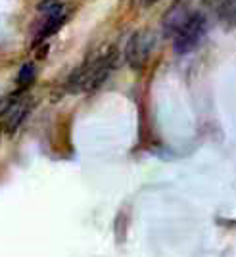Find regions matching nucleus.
<instances>
[{
  "instance_id": "nucleus-1",
  "label": "nucleus",
  "mask_w": 236,
  "mask_h": 257,
  "mask_svg": "<svg viewBox=\"0 0 236 257\" xmlns=\"http://www.w3.org/2000/svg\"><path fill=\"white\" fill-rule=\"evenodd\" d=\"M115 65V54L107 52L106 56H100L98 60L83 65L75 75L71 77L69 86L73 90H96L98 86L104 85L111 69Z\"/></svg>"
},
{
  "instance_id": "nucleus-2",
  "label": "nucleus",
  "mask_w": 236,
  "mask_h": 257,
  "mask_svg": "<svg viewBox=\"0 0 236 257\" xmlns=\"http://www.w3.org/2000/svg\"><path fill=\"white\" fill-rule=\"evenodd\" d=\"M207 31V22L205 16L200 12H194L192 16L184 22V25L173 35V48L177 54H186L194 50L198 43L204 39Z\"/></svg>"
},
{
  "instance_id": "nucleus-3",
  "label": "nucleus",
  "mask_w": 236,
  "mask_h": 257,
  "mask_svg": "<svg viewBox=\"0 0 236 257\" xmlns=\"http://www.w3.org/2000/svg\"><path fill=\"white\" fill-rule=\"evenodd\" d=\"M154 43H156V37L150 31L142 29L137 31L129 41H127V48H125V58H127V64L140 71L144 65L148 64L150 60V54L154 50Z\"/></svg>"
},
{
  "instance_id": "nucleus-4",
  "label": "nucleus",
  "mask_w": 236,
  "mask_h": 257,
  "mask_svg": "<svg viewBox=\"0 0 236 257\" xmlns=\"http://www.w3.org/2000/svg\"><path fill=\"white\" fill-rule=\"evenodd\" d=\"M192 14V0H175L171 6L167 8L165 16H163V22H161V27H163L165 35L167 37L171 35L173 37Z\"/></svg>"
},
{
  "instance_id": "nucleus-5",
  "label": "nucleus",
  "mask_w": 236,
  "mask_h": 257,
  "mask_svg": "<svg viewBox=\"0 0 236 257\" xmlns=\"http://www.w3.org/2000/svg\"><path fill=\"white\" fill-rule=\"evenodd\" d=\"M29 111V102L25 98L20 100H12L8 106L0 111V123L6 131H16V128L22 125V121L25 119Z\"/></svg>"
},
{
  "instance_id": "nucleus-6",
  "label": "nucleus",
  "mask_w": 236,
  "mask_h": 257,
  "mask_svg": "<svg viewBox=\"0 0 236 257\" xmlns=\"http://www.w3.org/2000/svg\"><path fill=\"white\" fill-rule=\"evenodd\" d=\"M46 14V20H44V25L41 29V39H46V37H52L54 33L60 31V27L65 23V18H67V12L64 10L62 4L54 6L52 10L44 12Z\"/></svg>"
},
{
  "instance_id": "nucleus-7",
  "label": "nucleus",
  "mask_w": 236,
  "mask_h": 257,
  "mask_svg": "<svg viewBox=\"0 0 236 257\" xmlns=\"http://www.w3.org/2000/svg\"><path fill=\"white\" fill-rule=\"evenodd\" d=\"M217 18H219V23H221L225 29H234L236 27V0H219Z\"/></svg>"
},
{
  "instance_id": "nucleus-8",
  "label": "nucleus",
  "mask_w": 236,
  "mask_h": 257,
  "mask_svg": "<svg viewBox=\"0 0 236 257\" xmlns=\"http://www.w3.org/2000/svg\"><path fill=\"white\" fill-rule=\"evenodd\" d=\"M33 79H35V65L33 64H25L20 69V75H18V83L22 86H27L33 83Z\"/></svg>"
},
{
  "instance_id": "nucleus-9",
  "label": "nucleus",
  "mask_w": 236,
  "mask_h": 257,
  "mask_svg": "<svg viewBox=\"0 0 236 257\" xmlns=\"http://www.w3.org/2000/svg\"><path fill=\"white\" fill-rule=\"evenodd\" d=\"M156 2H158V0H140L142 6H152V4H156Z\"/></svg>"
}]
</instances>
